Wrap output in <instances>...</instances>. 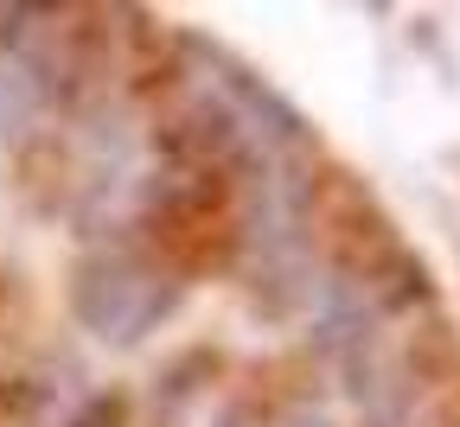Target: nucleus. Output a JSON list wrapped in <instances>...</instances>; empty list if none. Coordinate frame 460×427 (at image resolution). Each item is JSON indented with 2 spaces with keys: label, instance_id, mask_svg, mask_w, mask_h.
Returning a JSON list of instances; mask_svg holds the SVG:
<instances>
[{
  "label": "nucleus",
  "instance_id": "nucleus-1",
  "mask_svg": "<svg viewBox=\"0 0 460 427\" xmlns=\"http://www.w3.org/2000/svg\"><path fill=\"white\" fill-rule=\"evenodd\" d=\"M166 307V293L135 274V268H96L84 287H77V313L102 332V338H135L154 313Z\"/></svg>",
  "mask_w": 460,
  "mask_h": 427
},
{
  "label": "nucleus",
  "instance_id": "nucleus-2",
  "mask_svg": "<svg viewBox=\"0 0 460 427\" xmlns=\"http://www.w3.org/2000/svg\"><path fill=\"white\" fill-rule=\"evenodd\" d=\"M32 102H39L32 77H26L20 65H0V135H13L20 121L32 115Z\"/></svg>",
  "mask_w": 460,
  "mask_h": 427
},
{
  "label": "nucleus",
  "instance_id": "nucleus-3",
  "mask_svg": "<svg viewBox=\"0 0 460 427\" xmlns=\"http://www.w3.org/2000/svg\"><path fill=\"white\" fill-rule=\"evenodd\" d=\"M301 427H326V421H301Z\"/></svg>",
  "mask_w": 460,
  "mask_h": 427
}]
</instances>
